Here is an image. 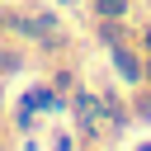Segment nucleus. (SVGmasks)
I'll use <instances>...</instances> for the list:
<instances>
[{
    "mask_svg": "<svg viewBox=\"0 0 151 151\" xmlns=\"http://www.w3.org/2000/svg\"><path fill=\"white\" fill-rule=\"evenodd\" d=\"M113 61H118V71H123L127 80H137V76H142V71H137V61H132L127 52H113Z\"/></svg>",
    "mask_w": 151,
    "mask_h": 151,
    "instance_id": "obj_1",
    "label": "nucleus"
},
{
    "mask_svg": "<svg viewBox=\"0 0 151 151\" xmlns=\"http://www.w3.org/2000/svg\"><path fill=\"white\" fill-rule=\"evenodd\" d=\"M123 9H127V0H99V14H113V19H118Z\"/></svg>",
    "mask_w": 151,
    "mask_h": 151,
    "instance_id": "obj_2",
    "label": "nucleus"
},
{
    "mask_svg": "<svg viewBox=\"0 0 151 151\" xmlns=\"http://www.w3.org/2000/svg\"><path fill=\"white\" fill-rule=\"evenodd\" d=\"M146 52H151V33H146Z\"/></svg>",
    "mask_w": 151,
    "mask_h": 151,
    "instance_id": "obj_3",
    "label": "nucleus"
},
{
    "mask_svg": "<svg viewBox=\"0 0 151 151\" xmlns=\"http://www.w3.org/2000/svg\"><path fill=\"white\" fill-rule=\"evenodd\" d=\"M146 76H151V66H146Z\"/></svg>",
    "mask_w": 151,
    "mask_h": 151,
    "instance_id": "obj_4",
    "label": "nucleus"
}]
</instances>
